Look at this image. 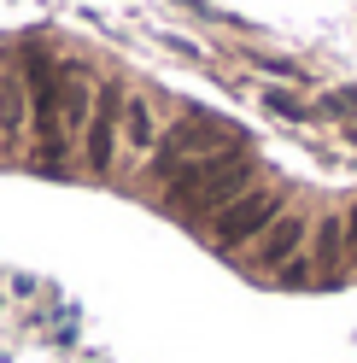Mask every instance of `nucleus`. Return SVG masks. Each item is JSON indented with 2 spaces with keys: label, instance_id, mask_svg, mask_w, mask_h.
Returning <instances> with one entry per match:
<instances>
[{
  "label": "nucleus",
  "instance_id": "nucleus-4",
  "mask_svg": "<svg viewBox=\"0 0 357 363\" xmlns=\"http://www.w3.org/2000/svg\"><path fill=\"white\" fill-rule=\"evenodd\" d=\"M305 240H310V223H305L299 211H281V217L270 223V229L258 235V246H252V264H258V269H270V276H281V269H293V264H299Z\"/></svg>",
  "mask_w": 357,
  "mask_h": 363
},
{
  "label": "nucleus",
  "instance_id": "nucleus-1",
  "mask_svg": "<svg viewBox=\"0 0 357 363\" xmlns=\"http://www.w3.org/2000/svg\"><path fill=\"white\" fill-rule=\"evenodd\" d=\"M240 147V135L229 123H217V118H182L164 141H159V170H182V164H199V158H217V152H229Z\"/></svg>",
  "mask_w": 357,
  "mask_h": 363
},
{
  "label": "nucleus",
  "instance_id": "nucleus-3",
  "mask_svg": "<svg viewBox=\"0 0 357 363\" xmlns=\"http://www.w3.org/2000/svg\"><path fill=\"white\" fill-rule=\"evenodd\" d=\"M30 100H35V129H41V158L59 164L64 152V118H59V65L30 59Z\"/></svg>",
  "mask_w": 357,
  "mask_h": 363
},
{
  "label": "nucleus",
  "instance_id": "nucleus-2",
  "mask_svg": "<svg viewBox=\"0 0 357 363\" xmlns=\"http://www.w3.org/2000/svg\"><path fill=\"white\" fill-rule=\"evenodd\" d=\"M281 217V194H270V188H246L234 199V206H222L205 229H211V240L217 246H246V240H258L270 223Z\"/></svg>",
  "mask_w": 357,
  "mask_h": 363
},
{
  "label": "nucleus",
  "instance_id": "nucleus-5",
  "mask_svg": "<svg viewBox=\"0 0 357 363\" xmlns=\"http://www.w3.org/2000/svg\"><path fill=\"white\" fill-rule=\"evenodd\" d=\"M118 118H123V100L111 94V88H100V94H94V118H88V135H82V141H88V164H94V170L111 164V141H118L111 123H118Z\"/></svg>",
  "mask_w": 357,
  "mask_h": 363
},
{
  "label": "nucleus",
  "instance_id": "nucleus-6",
  "mask_svg": "<svg viewBox=\"0 0 357 363\" xmlns=\"http://www.w3.org/2000/svg\"><path fill=\"white\" fill-rule=\"evenodd\" d=\"M123 147H129V152L159 147V141H152V111H147V100H123Z\"/></svg>",
  "mask_w": 357,
  "mask_h": 363
}]
</instances>
